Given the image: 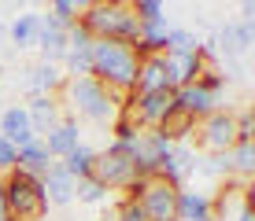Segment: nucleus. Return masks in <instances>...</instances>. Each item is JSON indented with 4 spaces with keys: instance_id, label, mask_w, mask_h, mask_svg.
I'll list each match as a JSON object with an SVG mask.
<instances>
[{
    "instance_id": "obj_4",
    "label": "nucleus",
    "mask_w": 255,
    "mask_h": 221,
    "mask_svg": "<svg viewBox=\"0 0 255 221\" xmlns=\"http://www.w3.org/2000/svg\"><path fill=\"white\" fill-rule=\"evenodd\" d=\"M63 92H67V107L74 114H82L85 122H96V126H108L119 114V103H122L96 77H67Z\"/></svg>"
},
{
    "instance_id": "obj_21",
    "label": "nucleus",
    "mask_w": 255,
    "mask_h": 221,
    "mask_svg": "<svg viewBox=\"0 0 255 221\" xmlns=\"http://www.w3.org/2000/svg\"><path fill=\"white\" fill-rule=\"evenodd\" d=\"M166 33H170V22H148V26H140V37L133 44V52H137V59H148V56H163L166 52Z\"/></svg>"
},
{
    "instance_id": "obj_5",
    "label": "nucleus",
    "mask_w": 255,
    "mask_h": 221,
    "mask_svg": "<svg viewBox=\"0 0 255 221\" xmlns=\"http://www.w3.org/2000/svg\"><path fill=\"white\" fill-rule=\"evenodd\" d=\"M93 177H96V181H100L108 192H126L129 184L137 181V173H133V162H129L126 144H108L104 151H96Z\"/></svg>"
},
{
    "instance_id": "obj_40",
    "label": "nucleus",
    "mask_w": 255,
    "mask_h": 221,
    "mask_svg": "<svg viewBox=\"0 0 255 221\" xmlns=\"http://www.w3.org/2000/svg\"><path fill=\"white\" fill-rule=\"evenodd\" d=\"M0 221H7V207H4V192H0Z\"/></svg>"
},
{
    "instance_id": "obj_11",
    "label": "nucleus",
    "mask_w": 255,
    "mask_h": 221,
    "mask_svg": "<svg viewBox=\"0 0 255 221\" xmlns=\"http://www.w3.org/2000/svg\"><path fill=\"white\" fill-rule=\"evenodd\" d=\"M22 107H26V118H30V129H33L37 140L45 137L48 129H56L59 118H63V103H59V96H30Z\"/></svg>"
},
{
    "instance_id": "obj_18",
    "label": "nucleus",
    "mask_w": 255,
    "mask_h": 221,
    "mask_svg": "<svg viewBox=\"0 0 255 221\" xmlns=\"http://www.w3.org/2000/svg\"><path fill=\"white\" fill-rule=\"evenodd\" d=\"M33 48L41 52V63L63 67V59H67V33L56 30V26H48V19L41 15V33H37V44H33Z\"/></svg>"
},
{
    "instance_id": "obj_8",
    "label": "nucleus",
    "mask_w": 255,
    "mask_h": 221,
    "mask_svg": "<svg viewBox=\"0 0 255 221\" xmlns=\"http://www.w3.org/2000/svg\"><path fill=\"white\" fill-rule=\"evenodd\" d=\"M140 210H144L148 221H178V188H170L166 181L159 177H152V181L144 184V192H140Z\"/></svg>"
},
{
    "instance_id": "obj_6",
    "label": "nucleus",
    "mask_w": 255,
    "mask_h": 221,
    "mask_svg": "<svg viewBox=\"0 0 255 221\" xmlns=\"http://www.w3.org/2000/svg\"><path fill=\"white\" fill-rule=\"evenodd\" d=\"M196 140L207 155H226L237 144V126H233V111H211L207 118L196 122Z\"/></svg>"
},
{
    "instance_id": "obj_2",
    "label": "nucleus",
    "mask_w": 255,
    "mask_h": 221,
    "mask_svg": "<svg viewBox=\"0 0 255 221\" xmlns=\"http://www.w3.org/2000/svg\"><path fill=\"white\" fill-rule=\"evenodd\" d=\"M78 22L93 33V41L137 44V37H140V22L133 19V7L126 0H96V4H85Z\"/></svg>"
},
{
    "instance_id": "obj_25",
    "label": "nucleus",
    "mask_w": 255,
    "mask_h": 221,
    "mask_svg": "<svg viewBox=\"0 0 255 221\" xmlns=\"http://www.w3.org/2000/svg\"><path fill=\"white\" fill-rule=\"evenodd\" d=\"M82 7H85V0H82V4H78V0H52V4H48V15H45V19H48V26H56V30H70V26H74L78 22V15H82Z\"/></svg>"
},
{
    "instance_id": "obj_7",
    "label": "nucleus",
    "mask_w": 255,
    "mask_h": 221,
    "mask_svg": "<svg viewBox=\"0 0 255 221\" xmlns=\"http://www.w3.org/2000/svg\"><path fill=\"white\" fill-rule=\"evenodd\" d=\"M140 129H159L163 118L174 111V92H129L122 100Z\"/></svg>"
},
{
    "instance_id": "obj_38",
    "label": "nucleus",
    "mask_w": 255,
    "mask_h": 221,
    "mask_svg": "<svg viewBox=\"0 0 255 221\" xmlns=\"http://www.w3.org/2000/svg\"><path fill=\"white\" fill-rule=\"evenodd\" d=\"M237 221H255V214H252L248 207H241V210H237Z\"/></svg>"
},
{
    "instance_id": "obj_20",
    "label": "nucleus",
    "mask_w": 255,
    "mask_h": 221,
    "mask_svg": "<svg viewBox=\"0 0 255 221\" xmlns=\"http://www.w3.org/2000/svg\"><path fill=\"white\" fill-rule=\"evenodd\" d=\"M166 67H170L174 88H181V85H192V81H200V74L207 70L204 56H200V48H196V52H185V56H166Z\"/></svg>"
},
{
    "instance_id": "obj_34",
    "label": "nucleus",
    "mask_w": 255,
    "mask_h": 221,
    "mask_svg": "<svg viewBox=\"0 0 255 221\" xmlns=\"http://www.w3.org/2000/svg\"><path fill=\"white\" fill-rule=\"evenodd\" d=\"M200 85H204V88H207V92H215V96H222V92H226V85H230V81H226V74H222V67H207V70H204V74H200Z\"/></svg>"
},
{
    "instance_id": "obj_36",
    "label": "nucleus",
    "mask_w": 255,
    "mask_h": 221,
    "mask_svg": "<svg viewBox=\"0 0 255 221\" xmlns=\"http://www.w3.org/2000/svg\"><path fill=\"white\" fill-rule=\"evenodd\" d=\"M115 210H119V221H148V218H144V210H140V203H137V199H126V196H122Z\"/></svg>"
},
{
    "instance_id": "obj_35",
    "label": "nucleus",
    "mask_w": 255,
    "mask_h": 221,
    "mask_svg": "<svg viewBox=\"0 0 255 221\" xmlns=\"http://www.w3.org/2000/svg\"><path fill=\"white\" fill-rule=\"evenodd\" d=\"M11 170H19V147H11L4 137H0V177L11 173Z\"/></svg>"
},
{
    "instance_id": "obj_24",
    "label": "nucleus",
    "mask_w": 255,
    "mask_h": 221,
    "mask_svg": "<svg viewBox=\"0 0 255 221\" xmlns=\"http://www.w3.org/2000/svg\"><path fill=\"white\" fill-rule=\"evenodd\" d=\"M59 166L74 177V181H82V177H93V166H96V151L89 144H78L74 151H70L67 158H59Z\"/></svg>"
},
{
    "instance_id": "obj_22",
    "label": "nucleus",
    "mask_w": 255,
    "mask_h": 221,
    "mask_svg": "<svg viewBox=\"0 0 255 221\" xmlns=\"http://www.w3.org/2000/svg\"><path fill=\"white\" fill-rule=\"evenodd\" d=\"M52 162H56V158H52V155L45 151V144H41V140H30L26 147H19V170H22V173L45 177Z\"/></svg>"
},
{
    "instance_id": "obj_3",
    "label": "nucleus",
    "mask_w": 255,
    "mask_h": 221,
    "mask_svg": "<svg viewBox=\"0 0 255 221\" xmlns=\"http://www.w3.org/2000/svg\"><path fill=\"white\" fill-rule=\"evenodd\" d=\"M0 192H4L7 221H48V203H45L41 177L11 170L0 177Z\"/></svg>"
},
{
    "instance_id": "obj_9",
    "label": "nucleus",
    "mask_w": 255,
    "mask_h": 221,
    "mask_svg": "<svg viewBox=\"0 0 255 221\" xmlns=\"http://www.w3.org/2000/svg\"><path fill=\"white\" fill-rule=\"evenodd\" d=\"M196 166H200V158L196 151H192V144H174V151L163 158V166H159V181H166L170 188H189V177L196 173Z\"/></svg>"
},
{
    "instance_id": "obj_10",
    "label": "nucleus",
    "mask_w": 255,
    "mask_h": 221,
    "mask_svg": "<svg viewBox=\"0 0 255 221\" xmlns=\"http://www.w3.org/2000/svg\"><path fill=\"white\" fill-rule=\"evenodd\" d=\"M218 100H222V96L207 92V88L200 85V81H192V85H181V88H174V111L189 114L192 122H200V118H207L211 111H218Z\"/></svg>"
},
{
    "instance_id": "obj_12",
    "label": "nucleus",
    "mask_w": 255,
    "mask_h": 221,
    "mask_svg": "<svg viewBox=\"0 0 255 221\" xmlns=\"http://www.w3.org/2000/svg\"><path fill=\"white\" fill-rule=\"evenodd\" d=\"M133 92H174V77H170V67H166V56L140 59Z\"/></svg>"
},
{
    "instance_id": "obj_37",
    "label": "nucleus",
    "mask_w": 255,
    "mask_h": 221,
    "mask_svg": "<svg viewBox=\"0 0 255 221\" xmlns=\"http://www.w3.org/2000/svg\"><path fill=\"white\" fill-rule=\"evenodd\" d=\"M241 22H255V0H244L241 4Z\"/></svg>"
},
{
    "instance_id": "obj_14",
    "label": "nucleus",
    "mask_w": 255,
    "mask_h": 221,
    "mask_svg": "<svg viewBox=\"0 0 255 221\" xmlns=\"http://www.w3.org/2000/svg\"><path fill=\"white\" fill-rule=\"evenodd\" d=\"M67 85V74L63 67L56 63H33L26 67V92L30 96H59Z\"/></svg>"
},
{
    "instance_id": "obj_41",
    "label": "nucleus",
    "mask_w": 255,
    "mask_h": 221,
    "mask_svg": "<svg viewBox=\"0 0 255 221\" xmlns=\"http://www.w3.org/2000/svg\"><path fill=\"white\" fill-rule=\"evenodd\" d=\"M7 44V26H0V48Z\"/></svg>"
},
{
    "instance_id": "obj_13",
    "label": "nucleus",
    "mask_w": 255,
    "mask_h": 221,
    "mask_svg": "<svg viewBox=\"0 0 255 221\" xmlns=\"http://www.w3.org/2000/svg\"><path fill=\"white\" fill-rule=\"evenodd\" d=\"M41 144H45V151L56 158V162H59V158H67L78 144H82V129H78V118H74V114H63V118H59V126H56V129H48L45 137H41Z\"/></svg>"
},
{
    "instance_id": "obj_19",
    "label": "nucleus",
    "mask_w": 255,
    "mask_h": 221,
    "mask_svg": "<svg viewBox=\"0 0 255 221\" xmlns=\"http://www.w3.org/2000/svg\"><path fill=\"white\" fill-rule=\"evenodd\" d=\"M37 33H41V15L37 11H22L7 22V44L11 48H33L37 44Z\"/></svg>"
},
{
    "instance_id": "obj_23",
    "label": "nucleus",
    "mask_w": 255,
    "mask_h": 221,
    "mask_svg": "<svg viewBox=\"0 0 255 221\" xmlns=\"http://www.w3.org/2000/svg\"><path fill=\"white\" fill-rule=\"evenodd\" d=\"M159 133L170 140V144H189V140L196 137V122H192L189 114H181V111H170V114L163 118Z\"/></svg>"
},
{
    "instance_id": "obj_39",
    "label": "nucleus",
    "mask_w": 255,
    "mask_h": 221,
    "mask_svg": "<svg viewBox=\"0 0 255 221\" xmlns=\"http://www.w3.org/2000/svg\"><path fill=\"white\" fill-rule=\"evenodd\" d=\"M100 221H119V210H115V207H111V210H104Z\"/></svg>"
},
{
    "instance_id": "obj_17",
    "label": "nucleus",
    "mask_w": 255,
    "mask_h": 221,
    "mask_svg": "<svg viewBox=\"0 0 255 221\" xmlns=\"http://www.w3.org/2000/svg\"><path fill=\"white\" fill-rule=\"evenodd\" d=\"M178 221H215L211 214V192L200 188H178Z\"/></svg>"
},
{
    "instance_id": "obj_28",
    "label": "nucleus",
    "mask_w": 255,
    "mask_h": 221,
    "mask_svg": "<svg viewBox=\"0 0 255 221\" xmlns=\"http://www.w3.org/2000/svg\"><path fill=\"white\" fill-rule=\"evenodd\" d=\"M108 196H111V192L104 188L96 177H82V181H74V199H78V203H89V207H104V203H108Z\"/></svg>"
},
{
    "instance_id": "obj_15",
    "label": "nucleus",
    "mask_w": 255,
    "mask_h": 221,
    "mask_svg": "<svg viewBox=\"0 0 255 221\" xmlns=\"http://www.w3.org/2000/svg\"><path fill=\"white\" fill-rule=\"evenodd\" d=\"M0 137H4L11 147H26L30 140H37L33 129H30V118H26L22 103H11V107L0 111Z\"/></svg>"
},
{
    "instance_id": "obj_1",
    "label": "nucleus",
    "mask_w": 255,
    "mask_h": 221,
    "mask_svg": "<svg viewBox=\"0 0 255 221\" xmlns=\"http://www.w3.org/2000/svg\"><path fill=\"white\" fill-rule=\"evenodd\" d=\"M137 52L133 44H122V41H93V77L108 88L111 96L126 100L133 92L137 81Z\"/></svg>"
},
{
    "instance_id": "obj_30",
    "label": "nucleus",
    "mask_w": 255,
    "mask_h": 221,
    "mask_svg": "<svg viewBox=\"0 0 255 221\" xmlns=\"http://www.w3.org/2000/svg\"><path fill=\"white\" fill-rule=\"evenodd\" d=\"M133 7V19L140 26H148V22H163L166 19V4H159V0H137V4H129Z\"/></svg>"
},
{
    "instance_id": "obj_31",
    "label": "nucleus",
    "mask_w": 255,
    "mask_h": 221,
    "mask_svg": "<svg viewBox=\"0 0 255 221\" xmlns=\"http://www.w3.org/2000/svg\"><path fill=\"white\" fill-rule=\"evenodd\" d=\"M196 173H204V177H226V181H230V177H233L230 151H226V155H207V158H200Z\"/></svg>"
},
{
    "instance_id": "obj_32",
    "label": "nucleus",
    "mask_w": 255,
    "mask_h": 221,
    "mask_svg": "<svg viewBox=\"0 0 255 221\" xmlns=\"http://www.w3.org/2000/svg\"><path fill=\"white\" fill-rule=\"evenodd\" d=\"M233 126H237V144H255V114H252V107L233 111Z\"/></svg>"
},
{
    "instance_id": "obj_27",
    "label": "nucleus",
    "mask_w": 255,
    "mask_h": 221,
    "mask_svg": "<svg viewBox=\"0 0 255 221\" xmlns=\"http://www.w3.org/2000/svg\"><path fill=\"white\" fill-rule=\"evenodd\" d=\"M196 48H200V37L192 30H185V26H170L163 56H185V52H196Z\"/></svg>"
},
{
    "instance_id": "obj_33",
    "label": "nucleus",
    "mask_w": 255,
    "mask_h": 221,
    "mask_svg": "<svg viewBox=\"0 0 255 221\" xmlns=\"http://www.w3.org/2000/svg\"><path fill=\"white\" fill-rule=\"evenodd\" d=\"M233 37H237V52H241V59L252 52L255 44V22H233Z\"/></svg>"
},
{
    "instance_id": "obj_16",
    "label": "nucleus",
    "mask_w": 255,
    "mask_h": 221,
    "mask_svg": "<svg viewBox=\"0 0 255 221\" xmlns=\"http://www.w3.org/2000/svg\"><path fill=\"white\" fill-rule=\"evenodd\" d=\"M41 188H45L48 207H70V203H74V177H70L59 162L48 166V173L41 177Z\"/></svg>"
},
{
    "instance_id": "obj_29",
    "label": "nucleus",
    "mask_w": 255,
    "mask_h": 221,
    "mask_svg": "<svg viewBox=\"0 0 255 221\" xmlns=\"http://www.w3.org/2000/svg\"><path fill=\"white\" fill-rule=\"evenodd\" d=\"M230 166H233V177L248 181L255 173V144H233L230 147Z\"/></svg>"
},
{
    "instance_id": "obj_26",
    "label": "nucleus",
    "mask_w": 255,
    "mask_h": 221,
    "mask_svg": "<svg viewBox=\"0 0 255 221\" xmlns=\"http://www.w3.org/2000/svg\"><path fill=\"white\" fill-rule=\"evenodd\" d=\"M108 126H111V144H133L137 133H140V126L133 122V114H129L126 103H119V114L108 122Z\"/></svg>"
}]
</instances>
